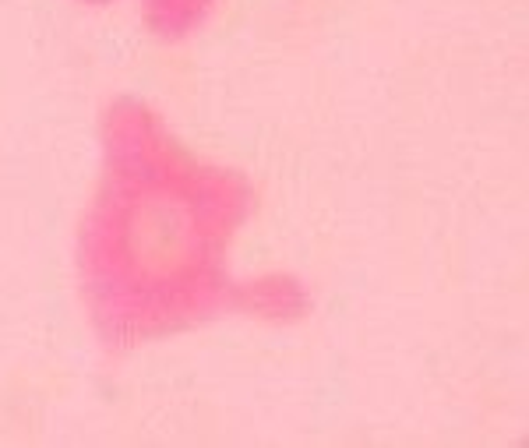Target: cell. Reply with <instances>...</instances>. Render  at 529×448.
Segmentation results:
<instances>
[{"mask_svg": "<svg viewBox=\"0 0 529 448\" xmlns=\"http://www.w3.org/2000/svg\"><path fill=\"white\" fill-rule=\"evenodd\" d=\"M251 212L244 173L191 156L142 99H113L103 173L78 233V279L99 343L124 353L219 314L300 318L307 293L297 279L244 283L226 269Z\"/></svg>", "mask_w": 529, "mask_h": 448, "instance_id": "6da1fadb", "label": "cell"}, {"mask_svg": "<svg viewBox=\"0 0 529 448\" xmlns=\"http://www.w3.org/2000/svg\"><path fill=\"white\" fill-rule=\"evenodd\" d=\"M85 4H110V0H85ZM216 4L219 0H142V15L159 39H184L212 15Z\"/></svg>", "mask_w": 529, "mask_h": 448, "instance_id": "7a4b0ae2", "label": "cell"}]
</instances>
